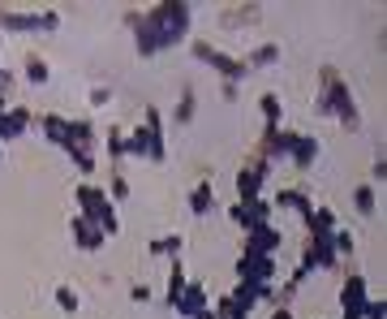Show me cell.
I'll use <instances>...</instances> for the list:
<instances>
[{"mask_svg":"<svg viewBox=\"0 0 387 319\" xmlns=\"http://www.w3.org/2000/svg\"><path fill=\"white\" fill-rule=\"evenodd\" d=\"M207 307V285H198V280H185V289H181V298L172 302V311L181 315V319H194Z\"/></svg>","mask_w":387,"mask_h":319,"instance_id":"cell-11","label":"cell"},{"mask_svg":"<svg viewBox=\"0 0 387 319\" xmlns=\"http://www.w3.org/2000/svg\"><path fill=\"white\" fill-rule=\"evenodd\" d=\"M60 18L56 13H13L0 9V30H56Z\"/></svg>","mask_w":387,"mask_h":319,"instance_id":"cell-6","label":"cell"},{"mask_svg":"<svg viewBox=\"0 0 387 319\" xmlns=\"http://www.w3.org/2000/svg\"><path fill=\"white\" fill-rule=\"evenodd\" d=\"M366 302H370V298H366V280H362V276H349V280H344V289H340V307L353 311V315H362Z\"/></svg>","mask_w":387,"mask_h":319,"instance_id":"cell-15","label":"cell"},{"mask_svg":"<svg viewBox=\"0 0 387 319\" xmlns=\"http://www.w3.org/2000/svg\"><path fill=\"white\" fill-rule=\"evenodd\" d=\"M39 125H43V134H47V142H52V147H64V142H69V117H60V113H43Z\"/></svg>","mask_w":387,"mask_h":319,"instance_id":"cell-16","label":"cell"},{"mask_svg":"<svg viewBox=\"0 0 387 319\" xmlns=\"http://www.w3.org/2000/svg\"><path fill=\"white\" fill-rule=\"evenodd\" d=\"M60 151H64V155H69L73 164H78V173H82V177H91V173H95V155H91L86 147H78V142H64Z\"/></svg>","mask_w":387,"mask_h":319,"instance_id":"cell-24","label":"cell"},{"mask_svg":"<svg viewBox=\"0 0 387 319\" xmlns=\"http://www.w3.org/2000/svg\"><path fill=\"white\" fill-rule=\"evenodd\" d=\"M215 207V190H211V177L194 186V195H189V216H207Z\"/></svg>","mask_w":387,"mask_h":319,"instance_id":"cell-20","label":"cell"},{"mask_svg":"<svg viewBox=\"0 0 387 319\" xmlns=\"http://www.w3.org/2000/svg\"><path fill=\"white\" fill-rule=\"evenodd\" d=\"M276 60H280V47L276 43H263V47H254V52L246 56V65L250 69H263V65H276Z\"/></svg>","mask_w":387,"mask_h":319,"instance_id":"cell-25","label":"cell"},{"mask_svg":"<svg viewBox=\"0 0 387 319\" xmlns=\"http://www.w3.org/2000/svg\"><path fill=\"white\" fill-rule=\"evenodd\" d=\"M56 307H60V311H69V315L78 311V294L69 289V285H60V289H56Z\"/></svg>","mask_w":387,"mask_h":319,"instance_id":"cell-36","label":"cell"},{"mask_svg":"<svg viewBox=\"0 0 387 319\" xmlns=\"http://www.w3.org/2000/svg\"><path fill=\"white\" fill-rule=\"evenodd\" d=\"M331 229H340V225H336V212H331V207H314V212L305 216V233H310V237H327Z\"/></svg>","mask_w":387,"mask_h":319,"instance_id":"cell-18","label":"cell"},{"mask_svg":"<svg viewBox=\"0 0 387 319\" xmlns=\"http://www.w3.org/2000/svg\"><path fill=\"white\" fill-rule=\"evenodd\" d=\"M108 199H129V177L112 173V177H108Z\"/></svg>","mask_w":387,"mask_h":319,"instance_id":"cell-35","label":"cell"},{"mask_svg":"<svg viewBox=\"0 0 387 319\" xmlns=\"http://www.w3.org/2000/svg\"><path fill=\"white\" fill-rule=\"evenodd\" d=\"M271 319H293V315H288V307H276V315H271Z\"/></svg>","mask_w":387,"mask_h":319,"instance_id":"cell-44","label":"cell"},{"mask_svg":"<svg viewBox=\"0 0 387 319\" xmlns=\"http://www.w3.org/2000/svg\"><path fill=\"white\" fill-rule=\"evenodd\" d=\"M129 298H134V302H147L151 289H147V285H134V289H129Z\"/></svg>","mask_w":387,"mask_h":319,"instance_id":"cell-41","label":"cell"},{"mask_svg":"<svg viewBox=\"0 0 387 319\" xmlns=\"http://www.w3.org/2000/svg\"><path fill=\"white\" fill-rule=\"evenodd\" d=\"M237 319H250V315H237Z\"/></svg>","mask_w":387,"mask_h":319,"instance_id":"cell-46","label":"cell"},{"mask_svg":"<svg viewBox=\"0 0 387 319\" xmlns=\"http://www.w3.org/2000/svg\"><path fill=\"white\" fill-rule=\"evenodd\" d=\"M327 246L336 250V259H340V254H353V233L349 229H331L327 233Z\"/></svg>","mask_w":387,"mask_h":319,"instance_id":"cell-30","label":"cell"},{"mask_svg":"<svg viewBox=\"0 0 387 319\" xmlns=\"http://www.w3.org/2000/svg\"><path fill=\"white\" fill-rule=\"evenodd\" d=\"M293 142L297 134H288V130H263V142H258V155L263 160H288V151H293Z\"/></svg>","mask_w":387,"mask_h":319,"instance_id":"cell-10","label":"cell"},{"mask_svg":"<svg viewBox=\"0 0 387 319\" xmlns=\"http://www.w3.org/2000/svg\"><path fill=\"white\" fill-rule=\"evenodd\" d=\"M280 242H284V237H280L276 225H258V229L246 233V246H241V254H276Z\"/></svg>","mask_w":387,"mask_h":319,"instance_id":"cell-9","label":"cell"},{"mask_svg":"<svg viewBox=\"0 0 387 319\" xmlns=\"http://www.w3.org/2000/svg\"><path fill=\"white\" fill-rule=\"evenodd\" d=\"M30 121H35V113H30V108H9V113L0 117V142H13V138H22Z\"/></svg>","mask_w":387,"mask_h":319,"instance_id":"cell-13","label":"cell"},{"mask_svg":"<svg viewBox=\"0 0 387 319\" xmlns=\"http://www.w3.org/2000/svg\"><path fill=\"white\" fill-rule=\"evenodd\" d=\"M108 100H112V91H108V87H95V91H91V108H104Z\"/></svg>","mask_w":387,"mask_h":319,"instance_id":"cell-40","label":"cell"},{"mask_svg":"<svg viewBox=\"0 0 387 319\" xmlns=\"http://www.w3.org/2000/svg\"><path fill=\"white\" fill-rule=\"evenodd\" d=\"M69 142H78V147H86V151H91V142H95V125H91V121H69Z\"/></svg>","mask_w":387,"mask_h":319,"instance_id":"cell-28","label":"cell"},{"mask_svg":"<svg viewBox=\"0 0 387 319\" xmlns=\"http://www.w3.org/2000/svg\"><path fill=\"white\" fill-rule=\"evenodd\" d=\"M254 199H263V182L250 168H241L237 173V203H254Z\"/></svg>","mask_w":387,"mask_h":319,"instance_id":"cell-21","label":"cell"},{"mask_svg":"<svg viewBox=\"0 0 387 319\" xmlns=\"http://www.w3.org/2000/svg\"><path fill=\"white\" fill-rule=\"evenodd\" d=\"M142 125H147V134H151V160L159 164V160L168 155V147H164V117H159V108H147Z\"/></svg>","mask_w":387,"mask_h":319,"instance_id":"cell-14","label":"cell"},{"mask_svg":"<svg viewBox=\"0 0 387 319\" xmlns=\"http://www.w3.org/2000/svg\"><path fill=\"white\" fill-rule=\"evenodd\" d=\"M47 78H52V69H47V60L30 52V56H26V82H35V87H43Z\"/></svg>","mask_w":387,"mask_h":319,"instance_id":"cell-27","label":"cell"},{"mask_svg":"<svg viewBox=\"0 0 387 319\" xmlns=\"http://www.w3.org/2000/svg\"><path fill=\"white\" fill-rule=\"evenodd\" d=\"M237 95H241V87H237V82H224V100H228V104H233V100H237Z\"/></svg>","mask_w":387,"mask_h":319,"instance_id":"cell-42","label":"cell"},{"mask_svg":"<svg viewBox=\"0 0 387 319\" xmlns=\"http://www.w3.org/2000/svg\"><path fill=\"white\" fill-rule=\"evenodd\" d=\"M228 220H233L241 233H250V229H258V225H271V203H267V199L233 203V207H228Z\"/></svg>","mask_w":387,"mask_h":319,"instance_id":"cell-5","label":"cell"},{"mask_svg":"<svg viewBox=\"0 0 387 319\" xmlns=\"http://www.w3.org/2000/svg\"><path fill=\"white\" fill-rule=\"evenodd\" d=\"M194 108H198V95H194V91L185 87L181 104H176V113H172V117H176V125H189V121H194Z\"/></svg>","mask_w":387,"mask_h":319,"instance_id":"cell-29","label":"cell"},{"mask_svg":"<svg viewBox=\"0 0 387 319\" xmlns=\"http://www.w3.org/2000/svg\"><path fill=\"white\" fill-rule=\"evenodd\" d=\"M280 117H284L280 95H276V91H267V95H263V121L271 125V130H280Z\"/></svg>","mask_w":387,"mask_h":319,"instance_id":"cell-26","label":"cell"},{"mask_svg":"<svg viewBox=\"0 0 387 319\" xmlns=\"http://www.w3.org/2000/svg\"><path fill=\"white\" fill-rule=\"evenodd\" d=\"M108 155H112V160L125 155V134H121V130H108Z\"/></svg>","mask_w":387,"mask_h":319,"instance_id":"cell-37","label":"cell"},{"mask_svg":"<svg viewBox=\"0 0 387 319\" xmlns=\"http://www.w3.org/2000/svg\"><path fill=\"white\" fill-rule=\"evenodd\" d=\"M258 285H263V280H241V276H237V289H233L228 298H233V307H237L241 315H250V311L258 307Z\"/></svg>","mask_w":387,"mask_h":319,"instance_id":"cell-17","label":"cell"},{"mask_svg":"<svg viewBox=\"0 0 387 319\" xmlns=\"http://www.w3.org/2000/svg\"><path fill=\"white\" fill-rule=\"evenodd\" d=\"M194 319H220V315H215L211 307H202V311H198V315H194Z\"/></svg>","mask_w":387,"mask_h":319,"instance_id":"cell-43","label":"cell"},{"mask_svg":"<svg viewBox=\"0 0 387 319\" xmlns=\"http://www.w3.org/2000/svg\"><path fill=\"white\" fill-rule=\"evenodd\" d=\"M387 315V302L379 298V302H366V307H362V319H383Z\"/></svg>","mask_w":387,"mask_h":319,"instance_id":"cell-38","label":"cell"},{"mask_svg":"<svg viewBox=\"0 0 387 319\" xmlns=\"http://www.w3.org/2000/svg\"><path fill=\"white\" fill-rule=\"evenodd\" d=\"M5 113H9V108H5V95H0V117H5Z\"/></svg>","mask_w":387,"mask_h":319,"instance_id":"cell-45","label":"cell"},{"mask_svg":"<svg viewBox=\"0 0 387 319\" xmlns=\"http://www.w3.org/2000/svg\"><path fill=\"white\" fill-rule=\"evenodd\" d=\"M181 289H185V272H181V263L172 259V276H168V302H176V298H181Z\"/></svg>","mask_w":387,"mask_h":319,"instance_id":"cell-34","label":"cell"},{"mask_svg":"<svg viewBox=\"0 0 387 319\" xmlns=\"http://www.w3.org/2000/svg\"><path fill=\"white\" fill-rule=\"evenodd\" d=\"M276 207H293V212H301V220L314 212V203L305 199L301 190H280V195H276Z\"/></svg>","mask_w":387,"mask_h":319,"instance_id":"cell-23","label":"cell"},{"mask_svg":"<svg viewBox=\"0 0 387 319\" xmlns=\"http://www.w3.org/2000/svg\"><path fill=\"white\" fill-rule=\"evenodd\" d=\"M125 155H147L151 160V134H147V125H134V130L125 134Z\"/></svg>","mask_w":387,"mask_h":319,"instance_id":"cell-22","label":"cell"},{"mask_svg":"<svg viewBox=\"0 0 387 319\" xmlns=\"http://www.w3.org/2000/svg\"><path fill=\"white\" fill-rule=\"evenodd\" d=\"M288 160H293L297 168H310L314 160H318V138H305V134H297V142H293V151H288Z\"/></svg>","mask_w":387,"mask_h":319,"instance_id":"cell-19","label":"cell"},{"mask_svg":"<svg viewBox=\"0 0 387 319\" xmlns=\"http://www.w3.org/2000/svg\"><path fill=\"white\" fill-rule=\"evenodd\" d=\"M336 263H340V259H336V250L327 246V237H310L297 267H305V272H327V267H336Z\"/></svg>","mask_w":387,"mask_h":319,"instance_id":"cell-7","label":"cell"},{"mask_svg":"<svg viewBox=\"0 0 387 319\" xmlns=\"http://www.w3.org/2000/svg\"><path fill=\"white\" fill-rule=\"evenodd\" d=\"M246 22H258V5H246L241 13H224V26H246Z\"/></svg>","mask_w":387,"mask_h":319,"instance_id":"cell-33","label":"cell"},{"mask_svg":"<svg viewBox=\"0 0 387 319\" xmlns=\"http://www.w3.org/2000/svg\"><path fill=\"white\" fill-rule=\"evenodd\" d=\"M189 52L198 56L202 65L220 69V74H224V82H246V78H250V65H246V56H228V52H220V47H211V43H194Z\"/></svg>","mask_w":387,"mask_h":319,"instance_id":"cell-4","label":"cell"},{"mask_svg":"<svg viewBox=\"0 0 387 319\" xmlns=\"http://www.w3.org/2000/svg\"><path fill=\"white\" fill-rule=\"evenodd\" d=\"M147 18L164 30V39H168V47H172V43H181L185 30H189V5H185V0H164V5H155Z\"/></svg>","mask_w":387,"mask_h":319,"instance_id":"cell-3","label":"cell"},{"mask_svg":"<svg viewBox=\"0 0 387 319\" xmlns=\"http://www.w3.org/2000/svg\"><path fill=\"white\" fill-rule=\"evenodd\" d=\"M69 233L82 250H104V229H95L86 216H69Z\"/></svg>","mask_w":387,"mask_h":319,"instance_id":"cell-12","label":"cell"},{"mask_svg":"<svg viewBox=\"0 0 387 319\" xmlns=\"http://www.w3.org/2000/svg\"><path fill=\"white\" fill-rule=\"evenodd\" d=\"M151 254H168V259H176V250H181V237L176 233H168V237H155V242L147 246Z\"/></svg>","mask_w":387,"mask_h":319,"instance_id":"cell-31","label":"cell"},{"mask_svg":"<svg viewBox=\"0 0 387 319\" xmlns=\"http://www.w3.org/2000/svg\"><path fill=\"white\" fill-rule=\"evenodd\" d=\"M73 199H78V207H82L78 216H86L95 229H104V237H112V233L121 229L117 207H112V199H108V190H104V186H91V182H82V186L73 190Z\"/></svg>","mask_w":387,"mask_h":319,"instance_id":"cell-1","label":"cell"},{"mask_svg":"<svg viewBox=\"0 0 387 319\" xmlns=\"http://www.w3.org/2000/svg\"><path fill=\"white\" fill-rule=\"evenodd\" d=\"M322 91L331 95V117H340L344 130H357L362 117H357V104H353V91H349V82L331 65H322Z\"/></svg>","mask_w":387,"mask_h":319,"instance_id":"cell-2","label":"cell"},{"mask_svg":"<svg viewBox=\"0 0 387 319\" xmlns=\"http://www.w3.org/2000/svg\"><path fill=\"white\" fill-rule=\"evenodd\" d=\"M362 216H375V186H357V195H353Z\"/></svg>","mask_w":387,"mask_h":319,"instance_id":"cell-32","label":"cell"},{"mask_svg":"<svg viewBox=\"0 0 387 319\" xmlns=\"http://www.w3.org/2000/svg\"><path fill=\"white\" fill-rule=\"evenodd\" d=\"M314 113H318V117H331V95H327V91H318V100H314Z\"/></svg>","mask_w":387,"mask_h":319,"instance_id":"cell-39","label":"cell"},{"mask_svg":"<svg viewBox=\"0 0 387 319\" xmlns=\"http://www.w3.org/2000/svg\"><path fill=\"white\" fill-rule=\"evenodd\" d=\"M237 276L241 280H276V254H241Z\"/></svg>","mask_w":387,"mask_h":319,"instance_id":"cell-8","label":"cell"}]
</instances>
